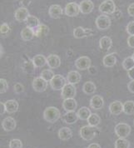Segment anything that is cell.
Instances as JSON below:
<instances>
[{
    "label": "cell",
    "mask_w": 134,
    "mask_h": 148,
    "mask_svg": "<svg viewBox=\"0 0 134 148\" xmlns=\"http://www.w3.org/2000/svg\"><path fill=\"white\" fill-rule=\"evenodd\" d=\"M123 112L127 115L134 114V101H127L123 103Z\"/></svg>",
    "instance_id": "32"
},
{
    "label": "cell",
    "mask_w": 134,
    "mask_h": 148,
    "mask_svg": "<svg viewBox=\"0 0 134 148\" xmlns=\"http://www.w3.org/2000/svg\"><path fill=\"white\" fill-rule=\"evenodd\" d=\"M98 132L99 130L97 127H92L90 125H87L81 128L79 134L82 139H83L84 141H91L97 136Z\"/></svg>",
    "instance_id": "1"
},
{
    "label": "cell",
    "mask_w": 134,
    "mask_h": 148,
    "mask_svg": "<svg viewBox=\"0 0 134 148\" xmlns=\"http://www.w3.org/2000/svg\"><path fill=\"white\" fill-rule=\"evenodd\" d=\"M115 134L119 138H126L131 132V127L127 123H118L115 127Z\"/></svg>",
    "instance_id": "6"
},
{
    "label": "cell",
    "mask_w": 134,
    "mask_h": 148,
    "mask_svg": "<svg viewBox=\"0 0 134 148\" xmlns=\"http://www.w3.org/2000/svg\"><path fill=\"white\" fill-rule=\"evenodd\" d=\"M96 26L99 30H107L111 26V18L106 14L99 15L95 21Z\"/></svg>",
    "instance_id": "5"
},
{
    "label": "cell",
    "mask_w": 134,
    "mask_h": 148,
    "mask_svg": "<svg viewBox=\"0 0 134 148\" xmlns=\"http://www.w3.org/2000/svg\"><path fill=\"white\" fill-rule=\"evenodd\" d=\"M67 78L62 75H55L54 77L50 81V86L55 91H62L67 84Z\"/></svg>",
    "instance_id": "3"
},
{
    "label": "cell",
    "mask_w": 134,
    "mask_h": 148,
    "mask_svg": "<svg viewBox=\"0 0 134 148\" xmlns=\"http://www.w3.org/2000/svg\"><path fill=\"white\" fill-rule=\"evenodd\" d=\"M63 14V10L60 5H58V4H54V5L50 6L49 9H48L49 16L54 19L60 18Z\"/></svg>",
    "instance_id": "13"
},
{
    "label": "cell",
    "mask_w": 134,
    "mask_h": 148,
    "mask_svg": "<svg viewBox=\"0 0 134 148\" xmlns=\"http://www.w3.org/2000/svg\"><path fill=\"white\" fill-rule=\"evenodd\" d=\"M76 92H77V90H76V88L74 87V84L67 83L66 84V86L62 89L61 97L63 100L69 99V98H74L76 96Z\"/></svg>",
    "instance_id": "7"
},
{
    "label": "cell",
    "mask_w": 134,
    "mask_h": 148,
    "mask_svg": "<svg viewBox=\"0 0 134 148\" xmlns=\"http://www.w3.org/2000/svg\"><path fill=\"white\" fill-rule=\"evenodd\" d=\"M132 57H133V60H134V53H133V56H132Z\"/></svg>",
    "instance_id": "50"
},
{
    "label": "cell",
    "mask_w": 134,
    "mask_h": 148,
    "mask_svg": "<svg viewBox=\"0 0 134 148\" xmlns=\"http://www.w3.org/2000/svg\"><path fill=\"white\" fill-rule=\"evenodd\" d=\"M54 76H55V74L54 73V72L52 71V70H49V69H45V70H43L42 73H41V77H43L45 81L49 82L53 79L54 77Z\"/></svg>",
    "instance_id": "35"
},
{
    "label": "cell",
    "mask_w": 134,
    "mask_h": 148,
    "mask_svg": "<svg viewBox=\"0 0 134 148\" xmlns=\"http://www.w3.org/2000/svg\"><path fill=\"white\" fill-rule=\"evenodd\" d=\"M127 13L131 16L134 17V3H131L127 8Z\"/></svg>",
    "instance_id": "44"
},
{
    "label": "cell",
    "mask_w": 134,
    "mask_h": 148,
    "mask_svg": "<svg viewBox=\"0 0 134 148\" xmlns=\"http://www.w3.org/2000/svg\"><path fill=\"white\" fill-rule=\"evenodd\" d=\"M122 67L126 71H129L130 69L134 67V60L133 57H128V58H126L123 60V62H122Z\"/></svg>",
    "instance_id": "34"
},
{
    "label": "cell",
    "mask_w": 134,
    "mask_h": 148,
    "mask_svg": "<svg viewBox=\"0 0 134 148\" xmlns=\"http://www.w3.org/2000/svg\"><path fill=\"white\" fill-rule=\"evenodd\" d=\"M112 45H113V41H112V38L110 37L104 36L99 41V46H100V48L102 50L107 51L111 48Z\"/></svg>",
    "instance_id": "24"
},
{
    "label": "cell",
    "mask_w": 134,
    "mask_h": 148,
    "mask_svg": "<svg viewBox=\"0 0 134 148\" xmlns=\"http://www.w3.org/2000/svg\"><path fill=\"white\" fill-rule=\"evenodd\" d=\"M80 7L79 4H78L77 3H68L65 6L64 9V13L68 17H75L77 15H78L80 13Z\"/></svg>",
    "instance_id": "9"
},
{
    "label": "cell",
    "mask_w": 134,
    "mask_h": 148,
    "mask_svg": "<svg viewBox=\"0 0 134 148\" xmlns=\"http://www.w3.org/2000/svg\"><path fill=\"white\" fill-rule=\"evenodd\" d=\"M29 11L27 8L21 7L19 8L15 13H14V18L18 22H26L27 18L29 17Z\"/></svg>",
    "instance_id": "11"
},
{
    "label": "cell",
    "mask_w": 134,
    "mask_h": 148,
    "mask_svg": "<svg viewBox=\"0 0 134 148\" xmlns=\"http://www.w3.org/2000/svg\"><path fill=\"white\" fill-rule=\"evenodd\" d=\"M78 118L81 120H83V121H86L89 118V116H91L92 112L90 111L89 108H86V107H82L78 111Z\"/></svg>",
    "instance_id": "30"
},
{
    "label": "cell",
    "mask_w": 134,
    "mask_h": 148,
    "mask_svg": "<svg viewBox=\"0 0 134 148\" xmlns=\"http://www.w3.org/2000/svg\"><path fill=\"white\" fill-rule=\"evenodd\" d=\"M19 4L22 5V7H25L27 8V6H29L32 3L33 0H18Z\"/></svg>",
    "instance_id": "42"
},
{
    "label": "cell",
    "mask_w": 134,
    "mask_h": 148,
    "mask_svg": "<svg viewBox=\"0 0 134 148\" xmlns=\"http://www.w3.org/2000/svg\"><path fill=\"white\" fill-rule=\"evenodd\" d=\"M47 64L48 67L52 69H56L60 67L61 59L56 54H51L47 58Z\"/></svg>",
    "instance_id": "16"
},
{
    "label": "cell",
    "mask_w": 134,
    "mask_h": 148,
    "mask_svg": "<svg viewBox=\"0 0 134 148\" xmlns=\"http://www.w3.org/2000/svg\"><path fill=\"white\" fill-rule=\"evenodd\" d=\"M26 24H27V27L35 29L36 27H38L40 25V21L37 17L33 16V15H29V17L26 20Z\"/></svg>",
    "instance_id": "31"
},
{
    "label": "cell",
    "mask_w": 134,
    "mask_h": 148,
    "mask_svg": "<svg viewBox=\"0 0 134 148\" xmlns=\"http://www.w3.org/2000/svg\"><path fill=\"white\" fill-rule=\"evenodd\" d=\"M82 91L87 95L94 94L96 92V85L93 82H87L82 86Z\"/></svg>",
    "instance_id": "28"
},
{
    "label": "cell",
    "mask_w": 134,
    "mask_h": 148,
    "mask_svg": "<svg viewBox=\"0 0 134 148\" xmlns=\"http://www.w3.org/2000/svg\"><path fill=\"white\" fill-rule=\"evenodd\" d=\"M9 30H10V27L8 26V23H3L2 25H1V27H0V32H1V34L2 35H5V34H7L8 32H9Z\"/></svg>",
    "instance_id": "40"
},
{
    "label": "cell",
    "mask_w": 134,
    "mask_h": 148,
    "mask_svg": "<svg viewBox=\"0 0 134 148\" xmlns=\"http://www.w3.org/2000/svg\"><path fill=\"white\" fill-rule=\"evenodd\" d=\"M35 36L34 33V29L31 28L29 27H24L22 31H21V38L23 41H30L34 38Z\"/></svg>",
    "instance_id": "23"
},
{
    "label": "cell",
    "mask_w": 134,
    "mask_h": 148,
    "mask_svg": "<svg viewBox=\"0 0 134 148\" xmlns=\"http://www.w3.org/2000/svg\"><path fill=\"white\" fill-rule=\"evenodd\" d=\"M63 108L67 112H75V110L77 109V101H75L74 98L65 99L63 101Z\"/></svg>",
    "instance_id": "20"
},
{
    "label": "cell",
    "mask_w": 134,
    "mask_h": 148,
    "mask_svg": "<svg viewBox=\"0 0 134 148\" xmlns=\"http://www.w3.org/2000/svg\"><path fill=\"white\" fill-rule=\"evenodd\" d=\"M3 55V48H2V46H1V56Z\"/></svg>",
    "instance_id": "49"
},
{
    "label": "cell",
    "mask_w": 134,
    "mask_h": 148,
    "mask_svg": "<svg viewBox=\"0 0 134 148\" xmlns=\"http://www.w3.org/2000/svg\"><path fill=\"white\" fill-rule=\"evenodd\" d=\"M127 32L129 35H134V21L130 22L127 24Z\"/></svg>",
    "instance_id": "41"
},
{
    "label": "cell",
    "mask_w": 134,
    "mask_h": 148,
    "mask_svg": "<svg viewBox=\"0 0 134 148\" xmlns=\"http://www.w3.org/2000/svg\"><path fill=\"white\" fill-rule=\"evenodd\" d=\"M87 148H102L101 147V146L99 144H98V143H92V144H90L89 146H88V147Z\"/></svg>",
    "instance_id": "48"
},
{
    "label": "cell",
    "mask_w": 134,
    "mask_h": 148,
    "mask_svg": "<svg viewBox=\"0 0 134 148\" xmlns=\"http://www.w3.org/2000/svg\"><path fill=\"white\" fill-rule=\"evenodd\" d=\"M9 148H23V142L20 139H12L9 142Z\"/></svg>",
    "instance_id": "37"
},
{
    "label": "cell",
    "mask_w": 134,
    "mask_h": 148,
    "mask_svg": "<svg viewBox=\"0 0 134 148\" xmlns=\"http://www.w3.org/2000/svg\"><path fill=\"white\" fill-rule=\"evenodd\" d=\"M109 112L113 115H120L123 112V104L120 101H113L109 105Z\"/></svg>",
    "instance_id": "17"
},
{
    "label": "cell",
    "mask_w": 134,
    "mask_h": 148,
    "mask_svg": "<svg viewBox=\"0 0 134 148\" xmlns=\"http://www.w3.org/2000/svg\"><path fill=\"white\" fill-rule=\"evenodd\" d=\"M16 126H17L16 121L14 120V118L11 117V116H8L2 121V127L3 128V130L6 132L14 131L16 128Z\"/></svg>",
    "instance_id": "14"
},
{
    "label": "cell",
    "mask_w": 134,
    "mask_h": 148,
    "mask_svg": "<svg viewBox=\"0 0 134 148\" xmlns=\"http://www.w3.org/2000/svg\"><path fill=\"white\" fill-rule=\"evenodd\" d=\"M82 78L81 74L77 71H71L67 75V81L70 84H78L79 83Z\"/></svg>",
    "instance_id": "19"
},
{
    "label": "cell",
    "mask_w": 134,
    "mask_h": 148,
    "mask_svg": "<svg viewBox=\"0 0 134 148\" xmlns=\"http://www.w3.org/2000/svg\"><path fill=\"white\" fill-rule=\"evenodd\" d=\"M6 112V107H5V103L3 102H0V114L3 115Z\"/></svg>",
    "instance_id": "46"
},
{
    "label": "cell",
    "mask_w": 134,
    "mask_h": 148,
    "mask_svg": "<svg viewBox=\"0 0 134 148\" xmlns=\"http://www.w3.org/2000/svg\"><path fill=\"white\" fill-rule=\"evenodd\" d=\"M103 105H104L103 98L99 95H95L90 100V106L95 110H100L101 108H102Z\"/></svg>",
    "instance_id": "18"
},
{
    "label": "cell",
    "mask_w": 134,
    "mask_h": 148,
    "mask_svg": "<svg viewBox=\"0 0 134 148\" xmlns=\"http://www.w3.org/2000/svg\"><path fill=\"white\" fill-rule=\"evenodd\" d=\"M88 125L92 126V127H98L101 122L100 116L96 113H92L91 116H89V118L87 120Z\"/></svg>",
    "instance_id": "33"
},
{
    "label": "cell",
    "mask_w": 134,
    "mask_h": 148,
    "mask_svg": "<svg viewBox=\"0 0 134 148\" xmlns=\"http://www.w3.org/2000/svg\"><path fill=\"white\" fill-rule=\"evenodd\" d=\"M127 88H128L129 92H131L132 93H134V80H132L127 84Z\"/></svg>",
    "instance_id": "45"
},
{
    "label": "cell",
    "mask_w": 134,
    "mask_h": 148,
    "mask_svg": "<svg viewBox=\"0 0 134 148\" xmlns=\"http://www.w3.org/2000/svg\"><path fill=\"white\" fill-rule=\"evenodd\" d=\"M47 88V82L45 81L43 77H38L34 78L33 81V88L35 92H44Z\"/></svg>",
    "instance_id": "10"
},
{
    "label": "cell",
    "mask_w": 134,
    "mask_h": 148,
    "mask_svg": "<svg viewBox=\"0 0 134 148\" xmlns=\"http://www.w3.org/2000/svg\"><path fill=\"white\" fill-rule=\"evenodd\" d=\"M14 91L15 93H17V94H20L22 92H23V91H24V88H23V86L21 84V83H16L15 85H14Z\"/></svg>",
    "instance_id": "39"
},
{
    "label": "cell",
    "mask_w": 134,
    "mask_h": 148,
    "mask_svg": "<svg viewBox=\"0 0 134 148\" xmlns=\"http://www.w3.org/2000/svg\"><path fill=\"white\" fill-rule=\"evenodd\" d=\"M60 116V111L55 107H48L43 112V118L49 123H55Z\"/></svg>",
    "instance_id": "2"
},
{
    "label": "cell",
    "mask_w": 134,
    "mask_h": 148,
    "mask_svg": "<svg viewBox=\"0 0 134 148\" xmlns=\"http://www.w3.org/2000/svg\"><path fill=\"white\" fill-rule=\"evenodd\" d=\"M127 44L131 48H134V35H130L127 38Z\"/></svg>",
    "instance_id": "43"
},
{
    "label": "cell",
    "mask_w": 134,
    "mask_h": 148,
    "mask_svg": "<svg viewBox=\"0 0 134 148\" xmlns=\"http://www.w3.org/2000/svg\"><path fill=\"white\" fill-rule=\"evenodd\" d=\"M33 63L35 67H43L47 63V58H45L43 55H36L33 58Z\"/></svg>",
    "instance_id": "26"
},
{
    "label": "cell",
    "mask_w": 134,
    "mask_h": 148,
    "mask_svg": "<svg viewBox=\"0 0 134 148\" xmlns=\"http://www.w3.org/2000/svg\"><path fill=\"white\" fill-rule=\"evenodd\" d=\"M79 7L82 14H88L93 12L94 4L91 0H82L79 3Z\"/></svg>",
    "instance_id": "15"
},
{
    "label": "cell",
    "mask_w": 134,
    "mask_h": 148,
    "mask_svg": "<svg viewBox=\"0 0 134 148\" xmlns=\"http://www.w3.org/2000/svg\"><path fill=\"white\" fill-rule=\"evenodd\" d=\"M73 136V132L70 128L62 127L58 131V137L62 141H68Z\"/></svg>",
    "instance_id": "22"
},
{
    "label": "cell",
    "mask_w": 134,
    "mask_h": 148,
    "mask_svg": "<svg viewBox=\"0 0 134 148\" xmlns=\"http://www.w3.org/2000/svg\"><path fill=\"white\" fill-rule=\"evenodd\" d=\"M127 75H128V77L131 80H134V67L130 69L129 71H127Z\"/></svg>",
    "instance_id": "47"
},
{
    "label": "cell",
    "mask_w": 134,
    "mask_h": 148,
    "mask_svg": "<svg viewBox=\"0 0 134 148\" xmlns=\"http://www.w3.org/2000/svg\"><path fill=\"white\" fill-rule=\"evenodd\" d=\"M8 88V83L4 78L0 79V93H5Z\"/></svg>",
    "instance_id": "38"
},
{
    "label": "cell",
    "mask_w": 134,
    "mask_h": 148,
    "mask_svg": "<svg viewBox=\"0 0 134 148\" xmlns=\"http://www.w3.org/2000/svg\"><path fill=\"white\" fill-rule=\"evenodd\" d=\"M34 33L36 37H45L49 33V28L45 24H40L38 27L34 29Z\"/></svg>",
    "instance_id": "29"
},
{
    "label": "cell",
    "mask_w": 134,
    "mask_h": 148,
    "mask_svg": "<svg viewBox=\"0 0 134 148\" xmlns=\"http://www.w3.org/2000/svg\"><path fill=\"white\" fill-rule=\"evenodd\" d=\"M130 143L125 138H118L115 141V148H129Z\"/></svg>",
    "instance_id": "36"
},
{
    "label": "cell",
    "mask_w": 134,
    "mask_h": 148,
    "mask_svg": "<svg viewBox=\"0 0 134 148\" xmlns=\"http://www.w3.org/2000/svg\"><path fill=\"white\" fill-rule=\"evenodd\" d=\"M99 11L103 14H113L116 12V4L113 0L103 1L98 8Z\"/></svg>",
    "instance_id": "4"
},
{
    "label": "cell",
    "mask_w": 134,
    "mask_h": 148,
    "mask_svg": "<svg viewBox=\"0 0 134 148\" xmlns=\"http://www.w3.org/2000/svg\"><path fill=\"white\" fill-rule=\"evenodd\" d=\"M93 34H95V32L91 28L77 27H75L74 30V36L76 38H83L93 36Z\"/></svg>",
    "instance_id": "8"
},
{
    "label": "cell",
    "mask_w": 134,
    "mask_h": 148,
    "mask_svg": "<svg viewBox=\"0 0 134 148\" xmlns=\"http://www.w3.org/2000/svg\"><path fill=\"white\" fill-rule=\"evenodd\" d=\"M6 112L8 113H14L19 109V103L15 100H8L5 102Z\"/></svg>",
    "instance_id": "27"
},
{
    "label": "cell",
    "mask_w": 134,
    "mask_h": 148,
    "mask_svg": "<svg viewBox=\"0 0 134 148\" xmlns=\"http://www.w3.org/2000/svg\"><path fill=\"white\" fill-rule=\"evenodd\" d=\"M102 62H103V65L106 67H113L117 62V58L114 53L107 54L103 58Z\"/></svg>",
    "instance_id": "25"
},
{
    "label": "cell",
    "mask_w": 134,
    "mask_h": 148,
    "mask_svg": "<svg viewBox=\"0 0 134 148\" xmlns=\"http://www.w3.org/2000/svg\"><path fill=\"white\" fill-rule=\"evenodd\" d=\"M78 113L75 112H66L63 116V121L67 124H69V125L75 123L78 121Z\"/></svg>",
    "instance_id": "21"
},
{
    "label": "cell",
    "mask_w": 134,
    "mask_h": 148,
    "mask_svg": "<svg viewBox=\"0 0 134 148\" xmlns=\"http://www.w3.org/2000/svg\"><path fill=\"white\" fill-rule=\"evenodd\" d=\"M75 66L79 70L88 69L89 67H91V59L88 57H86V56L80 57L79 58H78L77 60L75 61Z\"/></svg>",
    "instance_id": "12"
}]
</instances>
